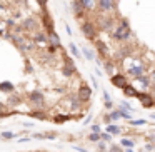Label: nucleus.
I'll list each match as a JSON object with an SVG mask.
<instances>
[{
	"instance_id": "1",
	"label": "nucleus",
	"mask_w": 155,
	"mask_h": 152,
	"mask_svg": "<svg viewBox=\"0 0 155 152\" xmlns=\"http://www.w3.org/2000/svg\"><path fill=\"white\" fill-rule=\"evenodd\" d=\"M125 64V75L130 79H138L142 75H147V70L148 67L145 65V62L142 59H135V57H130L124 62Z\"/></svg>"
},
{
	"instance_id": "2",
	"label": "nucleus",
	"mask_w": 155,
	"mask_h": 152,
	"mask_svg": "<svg viewBox=\"0 0 155 152\" xmlns=\"http://www.w3.org/2000/svg\"><path fill=\"white\" fill-rule=\"evenodd\" d=\"M112 39L115 42H120V44H127V42H130L134 39V32H132L130 24H128L127 19H122L117 24L115 30L112 32Z\"/></svg>"
},
{
	"instance_id": "3",
	"label": "nucleus",
	"mask_w": 155,
	"mask_h": 152,
	"mask_svg": "<svg viewBox=\"0 0 155 152\" xmlns=\"http://www.w3.org/2000/svg\"><path fill=\"white\" fill-rule=\"evenodd\" d=\"M80 32L85 39L88 40H97V25L94 24L92 20H84L80 24Z\"/></svg>"
},
{
	"instance_id": "4",
	"label": "nucleus",
	"mask_w": 155,
	"mask_h": 152,
	"mask_svg": "<svg viewBox=\"0 0 155 152\" xmlns=\"http://www.w3.org/2000/svg\"><path fill=\"white\" fill-rule=\"evenodd\" d=\"M27 99H28V104H32L35 107V110H42V107L45 105V95H44V92H40V90L28 92Z\"/></svg>"
},
{
	"instance_id": "5",
	"label": "nucleus",
	"mask_w": 155,
	"mask_h": 152,
	"mask_svg": "<svg viewBox=\"0 0 155 152\" xmlns=\"http://www.w3.org/2000/svg\"><path fill=\"white\" fill-rule=\"evenodd\" d=\"M118 2L115 0H97V8L102 15H110V12L117 10Z\"/></svg>"
},
{
	"instance_id": "6",
	"label": "nucleus",
	"mask_w": 155,
	"mask_h": 152,
	"mask_svg": "<svg viewBox=\"0 0 155 152\" xmlns=\"http://www.w3.org/2000/svg\"><path fill=\"white\" fill-rule=\"evenodd\" d=\"M115 19L110 17V15H107V17H100V20H98V29H100L102 32H107V34L112 35V32L115 30Z\"/></svg>"
},
{
	"instance_id": "7",
	"label": "nucleus",
	"mask_w": 155,
	"mask_h": 152,
	"mask_svg": "<svg viewBox=\"0 0 155 152\" xmlns=\"http://www.w3.org/2000/svg\"><path fill=\"white\" fill-rule=\"evenodd\" d=\"M137 99L142 102V105H143L145 109H150V107H153L155 105V99H153V95L150 94V92H138V95H137Z\"/></svg>"
},
{
	"instance_id": "8",
	"label": "nucleus",
	"mask_w": 155,
	"mask_h": 152,
	"mask_svg": "<svg viewBox=\"0 0 155 152\" xmlns=\"http://www.w3.org/2000/svg\"><path fill=\"white\" fill-rule=\"evenodd\" d=\"M110 84L114 85V87H117V89H124L125 85L128 84V77L125 74H115L114 77H110Z\"/></svg>"
},
{
	"instance_id": "9",
	"label": "nucleus",
	"mask_w": 155,
	"mask_h": 152,
	"mask_svg": "<svg viewBox=\"0 0 155 152\" xmlns=\"http://www.w3.org/2000/svg\"><path fill=\"white\" fill-rule=\"evenodd\" d=\"M152 85V80H150V75H142V77L135 79L134 80V87H138L142 89V92H147V89H150Z\"/></svg>"
},
{
	"instance_id": "10",
	"label": "nucleus",
	"mask_w": 155,
	"mask_h": 152,
	"mask_svg": "<svg viewBox=\"0 0 155 152\" xmlns=\"http://www.w3.org/2000/svg\"><path fill=\"white\" fill-rule=\"evenodd\" d=\"M77 95L80 97V100H82V102H88V100L92 99V89L88 87L87 84H82L80 87H78Z\"/></svg>"
},
{
	"instance_id": "11",
	"label": "nucleus",
	"mask_w": 155,
	"mask_h": 152,
	"mask_svg": "<svg viewBox=\"0 0 155 152\" xmlns=\"http://www.w3.org/2000/svg\"><path fill=\"white\" fill-rule=\"evenodd\" d=\"M22 29H24V32H37L38 22L35 20V19H25V20L22 22Z\"/></svg>"
},
{
	"instance_id": "12",
	"label": "nucleus",
	"mask_w": 155,
	"mask_h": 152,
	"mask_svg": "<svg viewBox=\"0 0 155 152\" xmlns=\"http://www.w3.org/2000/svg\"><path fill=\"white\" fill-rule=\"evenodd\" d=\"M32 40L35 42L37 45H45L48 44V34H44V32H35Z\"/></svg>"
},
{
	"instance_id": "13",
	"label": "nucleus",
	"mask_w": 155,
	"mask_h": 152,
	"mask_svg": "<svg viewBox=\"0 0 155 152\" xmlns=\"http://www.w3.org/2000/svg\"><path fill=\"white\" fill-rule=\"evenodd\" d=\"M72 10H74V15H75L77 19H82L85 14H87V12L84 10V7H82V4L78 2V0H74V2H72Z\"/></svg>"
},
{
	"instance_id": "14",
	"label": "nucleus",
	"mask_w": 155,
	"mask_h": 152,
	"mask_svg": "<svg viewBox=\"0 0 155 152\" xmlns=\"http://www.w3.org/2000/svg\"><path fill=\"white\" fill-rule=\"evenodd\" d=\"M42 20H44V25L47 27V32H48V34L55 32V30H54V22H52V17L48 15L47 8H45V10H44V14H42Z\"/></svg>"
},
{
	"instance_id": "15",
	"label": "nucleus",
	"mask_w": 155,
	"mask_h": 152,
	"mask_svg": "<svg viewBox=\"0 0 155 152\" xmlns=\"http://www.w3.org/2000/svg\"><path fill=\"white\" fill-rule=\"evenodd\" d=\"M122 90H124V95H125V97H128V99H130V97H135V99H137L138 92H140L137 87H134V84H127L124 89H122Z\"/></svg>"
},
{
	"instance_id": "16",
	"label": "nucleus",
	"mask_w": 155,
	"mask_h": 152,
	"mask_svg": "<svg viewBox=\"0 0 155 152\" xmlns=\"http://www.w3.org/2000/svg\"><path fill=\"white\" fill-rule=\"evenodd\" d=\"M95 47H97V50H98V54L102 55V57H105V55H108V45L105 44L102 39H97L95 40Z\"/></svg>"
},
{
	"instance_id": "17",
	"label": "nucleus",
	"mask_w": 155,
	"mask_h": 152,
	"mask_svg": "<svg viewBox=\"0 0 155 152\" xmlns=\"http://www.w3.org/2000/svg\"><path fill=\"white\" fill-rule=\"evenodd\" d=\"M82 4V7H84V10L87 12H94L95 8H97V0H78Z\"/></svg>"
},
{
	"instance_id": "18",
	"label": "nucleus",
	"mask_w": 155,
	"mask_h": 152,
	"mask_svg": "<svg viewBox=\"0 0 155 152\" xmlns=\"http://www.w3.org/2000/svg\"><path fill=\"white\" fill-rule=\"evenodd\" d=\"M104 70L107 72L108 75H112V77H114L115 74H118V72H117V64H115L114 60H107V62H105V64H104Z\"/></svg>"
},
{
	"instance_id": "19",
	"label": "nucleus",
	"mask_w": 155,
	"mask_h": 152,
	"mask_svg": "<svg viewBox=\"0 0 155 152\" xmlns=\"http://www.w3.org/2000/svg\"><path fill=\"white\" fill-rule=\"evenodd\" d=\"M0 92H5V94H14L15 92V85L12 84V82L8 80H4V82H0Z\"/></svg>"
},
{
	"instance_id": "20",
	"label": "nucleus",
	"mask_w": 155,
	"mask_h": 152,
	"mask_svg": "<svg viewBox=\"0 0 155 152\" xmlns=\"http://www.w3.org/2000/svg\"><path fill=\"white\" fill-rule=\"evenodd\" d=\"M68 100H70V109L72 110H80L82 104H84L78 95H68Z\"/></svg>"
},
{
	"instance_id": "21",
	"label": "nucleus",
	"mask_w": 155,
	"mask_h": 152,
	"mask_svg": "<svg viewBox=\"0 0 155 152\" xmlns=\"http://www.w3.org/2000/svg\"><path fill=\"white\" fill-rule=\"evenodd\" d=\"M7 102H8V107H17L18 104H22V95L14 92V94L8 95V100Z\"/></svg>"
},
{
	"instance_id": "22",
	"label": "nucleus",
	"mask_w": 155,
	"mask_h": 152,
	"mask_svg": "<svg viewBox=\"0 0 155 152\" xmlns=\"http://www.w3.org/2000/svg\"><path fill=\"white\" fill-rule=\"evenodd\" d=\"M48 44L54 45V47H57V49H60V47H62L60 37H58L57 32H52V34H48Z\"/></svg>"
},
{
	"instance_id": "23",
	"label": "nucleus",
	"mask_w": 155,
	"mask_h": 152,
	"mask_svg": "<svg viewBox=\"0 0 155 152\" xmlns=\"http://www.w3.org/2000/svg\"><path fill=\"white\" fill-rule=\"evenodd\" d=\"M105 132H108L110 135H120L122 134V127L117 124H108L107 127H105Z\"/></svg>"
},
{
	"instance_id": "24",
	"label": "nucleus",
	"mask_w": 155,
	"mask_h": 152,
	"mask_svg": "<svg viewBox=\"0 0 155 152\" xmlns=\"http://www.w3.org/2000/svg\"><path fill=\"white\" fill-rule=\"evenodd\" d=\"M28 115H30V117H34V119H38V120H47V119H48V115L45 114L44 110H35V109Z\"/></svg>"
},
{
	"instance_id": "25",
	"label": "nucleus",
	"mask_w": 155,
	"mask_h": 152,
	"mask_svg": "<svg viewBox=\"0 0 155 152\" xmlns=\"http://www.w3.org/2000/svg\"><path fill=\"white\" fill-rule=\"evenodd\" d=\"M120 145L124 149H134L135 147V142L132 140V139H128V137H122L120 139Z\"/></svg>"
},
{
	"instance_id": "26",
	"label": "nucleus",
	"mask_w": 155,
	"mask_h": 152,
	"mask_svg": "<svg viewBox=\"0 0 155 152\" xmlns=\"http://www.w3.org/2000/svg\"><path fill=\"white\" fill-rule=\"evenodd\" d=\"M82 54H84V57L87 59L88 62H92V60H95V54L90 50L88 47H82Z\"/></svg>"
},
{
	"instance_id": "27",
	"label": "nucleus",
	"mask_w": 155,
	"mask_h": 152,
	"mask_svg": "<svg viewBox=\"0 0 155 152\" xmlns=\"http://www.w3.org/2000/svg\"><path fill=\"white\" fill-rule=\"evenodd\" d=\"M68 49H70V54L74 55V57H77V59H80V50H78V47H77V44H74V42H70L68 44Z\"/></svg>"
},
{
	"instance_id": "28",
	"label": "nucleus",
	"mask_w": 155,
	"mask_h": 152,
	"mask_svg": "<svg viewBox=\"0 0 155 152\" xmlns=\"http://www.w3.org/2000/svg\"><path fill=\"white\" fill-rule=\"evenodd\" d=\"M117 110H118V114H120L122 119H125V120H132V112L125 110V109H122V107H118Z\"/></svg>"
},
{
	"instance_id": "29",
	"label": "nucleus",
	"mask_w": 155,
	"mask_h": 152,
	"mask_svg": "<svg viewBox=\"0 0 155 152\" xmlns=\"http://www.w3.org/2000/svg\"><path fill=\"white\" fill-rule=\"evenodd\" d=\"M68 119H70V115H64V114H60V115H57V117H54L52 120L55 122V124H64V122H67Z\"/></svg>"
},
{
	"instance_id": "30",
	"label": "nucleus",
	"mask_w": 155,
	"mask_h": 152,
	"mask_svg": "<svg viewBox=\"0 0 155 152\" xmlns=\"http://www.w3.org/2000/svg\"><path fill=\"white\" fill-rule=\"evenodd\" d=\"M128 124L134 125V127H142V125L147 124V120H143V119H132V120H128Z\"/></svg>"
},
{
	"instance_id": "31",
	"label": "nucleus",
	"mask_w": 155,
	"mask_h": 152,
	"mask_svg": "<svg viewBox=\"0 0 155 152\" xmlns=\"http://www.w3.org/2000/svg\"><path fill=\"white\" fill-rule=\"evenodd\" d=\"M108 117H110V120H112V124H115L117 120H120V114H118V110H110L108 112Z\"/></svg>"
},
{
	"instance_id": "32",
	"label": "nucleus",
	"mask_w": 155,
	"mask_h": 152,
	"mask_svg": "<svg viewBox=\"0 0 155 152\" xmlns=\"http://www.w3.org/2000/svg\"><path fill=\"white\" fill-rule=\"evenodd\" d=\"M108 152H124V147H122L120 144H115V142H112V144L108 145Z\"/></svg>"
},
{
	"instance_id": "33",
	"label": "nucleus",
	"mask_w": 155,
	"mask_h": 152,
	"mask_svg": "<svg viewBox=\"0 0 155 152\" xmlns=\"http://www.w3.org/2000/svg\"><path fill=\"white\" fill-rule=\"evenodd\" d=\"M75 69H72V67H67V65H64V69H62V74L65 75V77H72V75L75 74Z\"/></svg>"
},
{
	"instance_id": "34",
	"label": "nucleus",
	"mask_w": 155,
	"mask_h": 152,
	"mask_svg": "<svg viewBox=\"0 0 155 152\" xmlns=\"http://www.w3.org/2000/svg\"><path fill=\"white\" fill-rule=\"evenodd\" d=\"M95 145H97V150H98V152H105V150H108V147H107V144H105V142H104V140H100V142H97V144H95Z\"/></svg>"
},
{
	"instance_id": "35",
	"label": "nucleus",
	"mask_w": 155,
	"mask_h": 152,
	"mask_svg": "<svg viewBox=\"0 0 155 152\" xmlns=\"http://www.w3.org/2000/svg\"><path fill=\"white\" fill-rule=\"evenodd\" d=\"M112 137H114V135H110L108 132H102V134H100V139L104 142H110V144H112Z\"/></svg>"
},
{
	"instance_id": "36",
	"label": "nucleus",
	"mask_w": 155,
	"mask_h": 152,
	"mask_svg": "<svg viewBox=\"0 0 155 152\" xmlns=\"http://www.w3.org/2000/svg\"><path fill=\"white\" fill-rule=\"evenodd\" d=\"M88 140L90 142H95V144H97V142H100L102 139H100V134H94V132H92L90 135H88Z\"/></svg>"
},
{
	"instance_id": "37",
	"label": "nucleus",
	"mask_w": 155,
	"mask_h": 152,
	"mask_svg": "<svg viewBox=\"0 0 155 152\" xmlns=\"http://www.w3.org/2000/svg\"><path fill=\"white\" fill-rule=\"evenodd\" d=\"M120 107L125 109V110H128V112H134V107H132V105L128 104L127 100H122V102H120Z\"/></svg>"
},
{
	"instance_id": "38",
	"label": "nucleus",
	"mask_w": 155,
	"mask_h": 152,
	"mask_svg": "<svg viewBox=\"0 0 155 152\" xmlns=\"http://www.w3.org/2000/svg\"><path fill=\"white\" fill-rule=\"evenodd\" d=\"M90 130L94 132V134H102V129H100V125H98V124H92Z\"/></svg>"
},
{
	"instance_id": "39",
	"label": "nucleus",
	"mask_w": 155,
	"mask_h": 152,
	"mask_svg": "<svg viewBox=\"0 0 155 152\" xmlns=\"http://www.w3.org/2000/svg\"><path fill=\"white\" fill-rule=\"evenodd\" d=\"M2 139H14L15 137V134L14 132H2V135H0Z\"/></svg>"
},
{
	"instance_id": "40",
	"label": "nucleus",
	"mask_w": 155,
	"mask_h": 152,
	"mask_svg": "<svg viewBox=\"0 0 155 152\" xmlns=\"http://www.w3.org/2000/svg\"><path fill=\"white\" fill-rule=\"evenodd\" d=\"M102 94H104V100H105V102H114V100H112V97H110V94H108L105 89L102 90Z\"/></svg>"
},
{
	"instance_id": "41",
	"label": "nucleus",
	"mask_w": 155,
	"mask_h": 152,
	"mask_svg": "<svg viewBox=\"0 0 155 152\" xmlns=\"http://www.w3.org/2000/svg\"><path fill=\"white\" fill-rule=\"evenodd\" d=\"M90 82H92V85H94V89H100L98 87V80L95 79V75H90Z\"/></svg>"
},
{
	"instance_id": "42",
	"label": "nucleus",
	"mask_w": 155,
	"mask_h": 152,
	"mask_svg": "<svg viewBox=\"0 0 155 152\" xmlns=\"http://www.w3.org/2000/svg\"><path fill=\"white\" fill-rule=\"evenodd\" d=\"M148 75H150V80H152V85L155 87V67L152 69L150 72H148Z\"/></svg>"
},
{
	"instance_id": "43",
	"label": "nucleus",
	"mask_w": 155,
	"mask_h": 152,
	"mask_svg": "<svg viewBox=\"0 0 155 152\" xmlns=\"http://www.w3.org/2000/svg\"><path fill=\"white\" fill-rule=\"evenodd\" d=\"M44 137H45V139H50V140H52V139H55V137H57V134H55V132H45V134H44Z\"/></svg>"
},
{
	"instance_id": "44",
	"label": "nucleus",
	"mask_w": 155,
	"mask_h": 152,
	"mask_svg": "<svg viewBox=\"0 0 155 152\" xmlns=\"http://www.w3.org/2000/svg\"><path fill=\"white\" fill-rule=\"evenodd\" d=\"M47 2H48V0H37V4L42 7V10H45V8H47Z\"/></svg>"
},
{
	"instance_id": "45",
	"label": "nucleus",
	"mask_w": 155,
	"mask_h": 152,
	"mask_svg": "<svg viewBox=\"0 0 155 152\" xmlns=\"http://www.w3.org/2000/svg\"><path fill=\"white\" fill-rule=\"evenodd\" d=\"M147 140L150 142V144H155V132H153V134H148L147 135Z\"/></svg>"
},
{
	"instance_id": "46",
	"label": "nucleus",
	"mask_w": 155,
	"mask_h": 152,
	"mask_svg": "<svg viewBox=\"0 0 155 152\" xmlns=\"http://www.w3.org/2000/svg\"><path fill=\"white\" fill-rule=\"evenodd\" d=\"M74 149H75V150H78V152H88L85 147H80V145H74Z\"/></svg>"
},
{
	"instance_id": "47",
	"label": "nucleus",
	"mask_w": 155,
	"mask_h": 152,
	"mask_svg": "<svg viewBox=\"0 0 155 152\" xmlns=\"http://www.w3.org/2000/svg\"><path fill=\"white\" fill-rule=\"evenodd\" d=\"M105 109H108V110H114V102H105Z\"/></svg>"
},
{
	"instance_id": "48",
	"label": "nucleus",
	"mask_w": 155,
	"mask_h": 152,
	"mask_svg": "<svg viewBox=\"0 0 155 152\" xmlns=\"http://www.w3.org/2000/svg\"><path fill=\"white\" fill-rule=\"evenodd\" d=\"M48 54H55V50H57V47H54V45H48Z\"/></svg>"
},
{
	"instance_id": "49",
	"label": "nucleus",
	"mask_w": 155,
	"mask_h": 152,
	"mask_svg": "<svg viewBox=\"0 0 155 152\" xmlns=\"http://www.w3.org/2000/svg\"><path fill=\"white\" fill-rule=\"evenodd\" d=\"M95 74H97V77H104V74H102V70L98 67H95Z\"/></svg>"
},
{
	"instance_id": "50",
	"label": "nucleus",
	"mask_w": 155,
	"mask_h": 152,
	"mask_svg": "<svg viewBox=\"0 0 155 152\" xmlns=\"http://www.w3.org/2000/svg\"><path fill=\"white\" fill-rule=\"evenodd\" d=\"M30 140V137H22V139H18V144H24V142H28Z\"/></svg>"
},
{
	"instance_id": "51",
	"label": "nucleus",
	"mask_w": 155,
	"mask_h": 152,
	"mask_svg": "<svg viewBox=\"0 0 155 152\" xmlns=\"http://www.w3.org/2000/svg\"><path fill=\"white\" fill-rule=\"evenodd\" d=\"M92 122V115H87V119L84 120V125H87V124H90Z\"/></svg>"
},
{
	"instance_id": "52",
	"label": "nucleus",
	"mask_w": 155,
	"mask_h": 152,
	"mask_svg": "<svg viewBox=\"0 0 155 152\" xmlns=\"http://www.w3.org/2000/svg\"><path fill=\"white\" fill-rule=\"evenodd\" d=\"M32 137H34V139H45V137H44V134H34Z\"/></svg>"
},
{
	"instance_id": "53",
	"label": "nucleus",
	"mask_w": 155,
	"mask_h": 152,
	"mask_svg": "<svg viewBox=\"0 0 155 152\" xmlns=\"http://www.w3.org/2000/svg\"><path fill=\"white\" fill-rule=\"evenodd\" d=\"M0 112H5V104L4 102H0Z\"/></svg>"
},
{
	"instance_id": "54",
	"label": "nucleus",
	"mask_w": 155,
	"mask_h": 152,
	"mask_svg": "<svg viewBox=\"0 0 155 152\" xmlns=\"http://www.w3.org/2000/svg\"><path fill=\"white\" fill-rule=\"evenodd\" d=\"M24 127H34V124L32 122H24Z\"/></svg>"
},
{
	"instance_id": "55",
	"label": "nucleus",
	"mask_w": 155,
	"mask_h": 152,
	"mask_svg": "<svg viewBox=\"0 0 155 152\" xmlns=\"http://www.w3.org/2000/svg\"><path fill=\"white\" fill-rule=\"evenodd\" d=\"M7 25H8V27H14L15 22H14V20H7Z\"/></svg>"
},
{
	"instance_id": "56",
	"label": "nucleus",
	"mask_w": 155,
	"mask_h": 152,
	"mask_svg": "<svg viewBox=\"0 0 155 152\" xmlns=\"http://www.w3.org/2000/svg\"><path fill=\"white\" fill-rule=\"evenodd\" d=\"M65 29H67V34H68V35H72V29L68 27V25H65Z\"/></svg>"
},
{
	"instance_id": "57",
	"label": "nucleus",
	"mask_w": 155,
	"mask_h": 152,
	"mask_svg": "<svg viewBox=\"0 0 155 152\" xmlns=\"http://www.w3.org/2000/svg\"><path fill=\"white\" fill-rule=\"evenodd\" d=\"M124 152H134V149H124Z\"/></svg>"
},
{
	"instance_id": "58",
	"label": "nucleus",
	"mask_w": 155,
	"mask_h": 152,
	"mask_svg": "<svg viewBox=\"0 0 155 152\" xmlns=\"http://www.w3.org/2000/svg\"><path fill=\"white\" fill-rule=\"evenodd\" d=\"M138 152H147V150H145V149H140V150H138Z\"/></svg>"
},
{
	"instance_id": "59",
	"label": "nucleus",
	"mask_w": 155,
	"mask_h": 152,
	"mask_svg": "<svg viewBox=\"0 0 155 152\" xmlns=\"http://www.w3.org/2000/svg\"><path fill=\"white\" fill-rule=\"evenodd\" d=\"M150 117H152V119H153V120H155V114H153V115H150Z\"/></svg>"
},
{
	"instance_id": "60",
	"label": "nucleus",
	"mask_w": 155,
	"mask_h": 152,
	"mask_svg": "<svg viewBox=\"0 0 155 152\" xmlns=\"http://www.w3.org/2000/svg\"><path fill=\"white\" fill-rule=\"evenodd\" d=\"M115 2H118V0H115Z\"/></svg>"
}]
</instances>
